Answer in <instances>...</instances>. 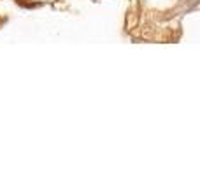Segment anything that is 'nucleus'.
I'll return each mask as SVG.
<instances>
[]
</instances>
